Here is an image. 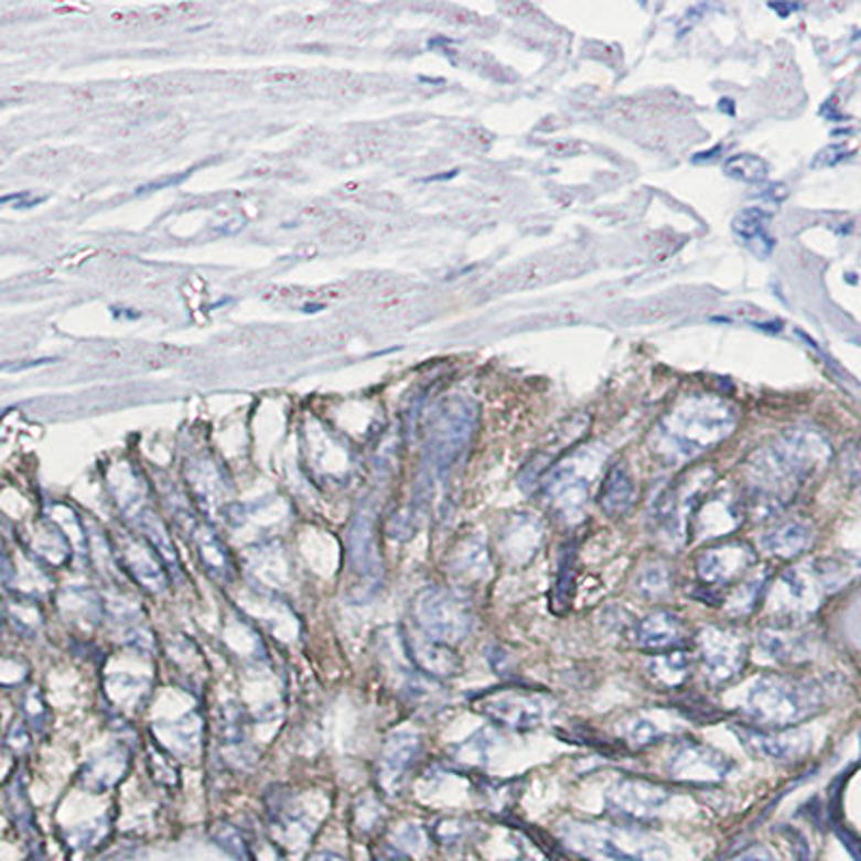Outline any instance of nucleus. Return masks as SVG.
Wrapping results in <instances>:
<instances>
[{
    "label": "nucleus",
    "mask_w": 861,
    "mask_h": 861,
    "mask_svg": "<svg viewBox=\"0 0 861 861\" xmlns=\"http://www.w3.org/2000/svg\"><path fill=\"white\" fill-rule=\"evenodd\" d=\"M732 771V761L718 747L685 741L668 758V775L693 786L722 784Z\"/></svg>",
    "instance_id": "11"
},
{
    "label": "nucleus",
    "mask_w": 861,
    "mask_h": 861,
    "mask_svg": "<svg viewBox=\"0 0 861 861\" xmlns=\"http://www.w3.org/2000/svg\"><path fill=\"white\" fill-rule=\"evenodd\" d=\"M758 648L769 661L793 664V661H801L812 650V644L810 637L804 632L779 627V629H765L758 635Z\"/></svg>",
    "instance_id": "23"
},
{
    "label": "nucleus",
    "mask_w": 861,
    "mask_h": 861,
    "mask_svg": "<svg viewBox=\"0 0 861 861\" xmlns=\"http://www.w3.org/2000/svg\"><path fill=\"white\" fill-rule=\"evenodd\" d=\"M815 541V530L806 521H788L761 537V549L775 558L801 556Z\"/></svg>",
    "instance_id": "22"
},
{
    "label": "nucleus",
    "mask_w": 861,
    "mask_h": 861,
    "mask_svg": "<svg viewBox=\"0 0 861 861\" xmlns=\"http://www.w3.org/2000/svg\"><path fill=\"white\" fill-rule=\"evenodd\" d=\"M831 698L827 680L765 675L752 680L743 696V713L763 728H790L820 713Z\"/></svg>",
    "instance_id": "2"
},
{
    "label": "nucleus",
    "mask_w": 861,
    "mask_h": 861,
    "mask_svg": "<svg viewBox=\"0 0 861 861\" xmlns=\"http://www.w3.org/2000/svg\"><path fill=\"white\" fill-rule=\"evenodd\" d=\"M700 666L711 685L720 687L736 679L747 664V642L734 629L707 627L700 634Z\"/></svg>",
    "instance_id": "9"
},
{
    "label": "nucleus",
    "mask_w": 861,
    "mask_h": 861,
    "mask_svg": "<svg viewBox=\"0 0 861 861\" xmlns=\"http://www.w3.org/2000/svg\"><path fill=\"white\" fill-rule=\"evenodd\" d=\"M829 594L818 571L815 560L793 567L779 575L767 594V607L775 618L782 621H801L816 612L822 596Z\"/></svg>",
    "instance_id": "8"
},
{
    "label": "nucleus",
    "mask_w": 861,
    "mask_h": 861,
    "mask_svg": "<svg viewBox=\"0 0 861 861\" xmlns=\"http://www.w3.org/2000/svg\"><path fill=\"white\" fill-rule=\"evenodd\" d=\"M496 747V739L489 730H481L476 734H472L465 743H461L456 747V758L459 763H465V765H485L492 756Z\"/></svg>",
    "instance_id": "33"
},
{
    "label": "nucleus",
    "mask_w": 861,
    "mask_h": 861,
    "mask_svg": "<svg viewBox=\"0 0 861 861\" xmlns=\"http://www.w3.org/2000/svg\"><path fill=\"white\" fill-rule=\"evenodd\" d=\"M309 861H345L343 858H338V855H334V853H318V855H313L311 860Z\"/></svg>",
    "instance_id": "38"
},
{
    "label": "nucleus",
    "mask_w": 861,
    "mask_h": 861,
    "mask_svg": "<svg viewBox=\"0 0 861 861\" xmlns=\"http://www.w3.org/2000/svg\"><path fill=\"white\" fill-rule=\"evenodd\" d=\"M349 560L356 573L364 580H375L379 575L377 545L366 521L358 524V528H354L349 535Z\"/></svg>",
    "instance_id": "30"
},
{
    "label": "nucleus",
    "mask_w": 861,
    "mask_h": 861,
    "mask_svg": "<svg viewBox=\"0 0 861 861\" xmlns=\"http://www.w3.org/2000/svg\"><path fill=\"white\" fill-rule=\"evenodd\" d=\"M541 543H543V526L539 524L537 517L530 515H519L517 519H513L499 537L502 553L517 564L530 562L535 553L541 549Z\"/></svg>",
    "instance_id": "19"
},
{
    "label": "nucleus",
    "mask_w": 861,
    "mask_h": 861,
    "mask_svg": "<svg viewBox=\"0 0 861 861\" xmlns=\"http://www.w3.org/2000/svg\"><path fill=\"white\" fill-rule=\"evenodd\" d=\"M734 233L747 244L756 255L767 257L773 250V237L769 235V216L761 209H745L734 220Z\"/></svg>",
    "instance_id": "28"
},
{
    "label": "nucleus",
    "mask_w": 861,
    "mask_h": 861,
    "mask_svg": "<svg viewBox=\"0 0 861 861\" xmlns=\"http://www.w3.org/2000/svg\"><path fill=\"white\" fill-rule=\"evenodd\" d=\"M573 586H575V551L569 549L560 558L556 586H553V605L558 610H564L571 603Z\"/></svg>",
    "instance_id": "34"
},
{
    "label": "nucleus",
    "mask_w": 861,
    "mask_h": 861,
    "mask_svg": "<svg viewBox=\"0 0 861 861\" xmlns=\"http://www.w3.org/2000/svg\"><path fill=\"white\" fill-rule=\"evenodd\" d=\"M130 765V756L123 747H115V750H108L106 754H101L99 758L92 761L87 765V784L97 788V790H106L110 786H115L128 771Z\"/></svg>",
    "instance_id": "29"
},
{
    "label": "nucleus",
    "mask_w": 861,
    "mask_h": 861,
    "mask_svg": "<svg viewBox=\"0 0 861 861\" xmlns=\"http://www.w3.org/2000/svg\"><path fill=\"white\" fill-rule=\"evenodd\" d=\"M672 793L646 779H618L605 790V808L618 818L644 822L661 815L670 801Z\"/></svg>",
    "instance_id": "10"
},
{
    "label": "nucleus",
    "mask_w": 861,
    "mask_h": 861,
    "mask_svg": "<svg viewBox=\"0 0 861 861\" xmlns=\"http://www.w3.org/2000/svg\"><path fill=\"white\" fill-rule=\"evenodd\" d=\"M685 623L675 612L657 610L644 616L634 629L635 644L644 650H675L685 639Z\"/></svg>",
    "instance_id": "18"
},
{
    "label": "nucleus",
    "mask_w": 861,
    "mask_h": 861,
    "mask_svg": "<svg viewBox=\"0 0 861 861\" xmlns=\"http://www.w3.org/2000/svg\"><path fill=\"white\" fill-rule=\"evenodd\" d=\"M827 454V444L808 433L788 435L756 454L750 467L752 510L758 517H771L782 510Z\"/></svg>",
    "instance_id": "1"
},
{
    "label": "nucleus",
    "mask_w": 861,
    "mask_h": 861,
    "mask_svg": "<svg viewBox=\"0 0 861 861\" xmlns=\"http://www.w3.org/2000/svg\"><path fill=\"white\" fill-rule=\"evenodd\" d=\"M637 489H635L634 478L627 467L614 465L599 492V504L605 515L610 517H623L634 508Z\"/></svg>",
    "instance_id": "24"
},
{
    "label": "nucleus",
    "mask_w": 861,
    "mask_h": 861,
    "mask_svg": "<svg viewBox=\"0 0 861 861\" xmlns=\"http://www.w3.org/2000/svg\"><path fill=\"white\" fill-rule=\"evenodd\" d=\"M422 752V741L416 732L401 730L388 736L381 758H379V779L381 786L395 790L403 784L409 769L416 765Z\"/></svg>",
    "instance_id": "17"
},
{
    "label": "nucleus",
    "mask_w": 861,
    "mask_h": 861,
    "mask_svg": "<svg viewBox=\"0 0 861 861\" xmlns=\"http://www.w3.org/2000/svg\"><path fill=\"white\" fill-rule=\"evenodd\" d=\"M741 743L756 756L775 763H788L806 756L812 741L804 730H773V728H741L736 730Z\"/></svg>",
    "instance_id": "13"
},
{
    "label": "nucleus",
    "mask_w": 861,
    "mask_h": 861,
    "mask_svg": "<svg viewBox=\"0 0 861 861\" xmlns=\"http://www.w3.org/2000/svg\"><path fill=\"white\" fill-rule=\"evenodd\" d=\"M734 420L725 408L693 406L670 416L659 431L661 454L680 461L702 453L732 433Z\"/></svg>",
    "instance_id": "4"
},
{
    "label": "nucleus",
    "mask_w": 861,
    "mask_h": 861,
    "mask_svg": "<svg viewBox=\"0 0 861 861\" xmlns=\"http://www.w3.org/2000/svg\"><path fill=\"white\" fill-rule=\"evenodd\" d=\"M451 562H453L454 573L467 580H483L492 571L489 549L478 537H472L459 545L454 549Z\"/></svg>",
    "instance_id": "27"
},
{
    "label": "nucleus",
    "mask_w": 861,
    "mask_h": 861,
    "mask_svg": "<svg viewBox=\"0 0 861 861\" xmlns=\"http://www.w3.org/2000/svg\"><path fill=\"white\" fill-rule=\"evenodd\" d=\"M743 519V508L728 494H707L698 504L691 524H689V541H707L720 539L739 528Z\"/></svg>",
    "instance_id": "14"
},
{
    "label": "nucleus",
    "mask_w": 861,
    "mask_h": 861,
    "mask_svg": "<svg viewBox=\"0 0 861 861\" xmlns=\"http://www.w3.org/2000/svg\"><path fill=\"white\" fill-rule=\"evenodd\" d=\"M121 558L128 567V571L137 578L142 586H147L153 592H162L166 589V575L162 569V562L155 558V549L147 543L144 539H134L126 541L121 549Z\"/></svg>",
    "instance_id": "21"
},
{
    "label": "nucleus",
    "mask_w": 861,
    "mask_h": 861,
    "mask_svg": "<svg viewBox=\"0 0 861 861\" xmlns=\"http://www.w3.org/2000/svg\"><path fill=\"white\" fill-rule=\"evenodd\" d=\"M618 732L632 747H648L675 732V720L666 711H635L618 724Z\"/></svg>",
    "instance_id": "20"
},
{
    "label": "nucleus",
    "mask_w": 861,
    "mask_h": 861,
    "mask_svg": "<svg viewBox=\"0 0 861 861\" xmlns=\"http://www.w3.org/2000/svg\"><path fill=\"white\" fill-rule=\"evenodd\" d=\"M728 861H777L767 847H750Z\"/></svg>",
    "instance_id": "37"
},
{
    "label": "nucleus",
    "mask_w": 861,
    "mask_h": 861,
    "mask_svg": "<svg viewBox=\"0 0 861 861\" xmlns=\"http://www.w3.org/2000/svg\"><path fill=\"white\" fill-rule=\"evenodd\" d=\"M192 543L196 547V553L203 562V567L209 571V575L223 584H228L235 578V567L228 556L227 547L220 541L218 535H214L209 528H196L192 535Z\"/></svg>",
    "instance_id": "25"
},
{
    "label": "nucleus",
    "mask_w": 861,
    "mask_h": 861,
    "mask_svg": "<svg viewBox=\"0 0 861 861\" xmlns=\"http://www.w3.org/2000/svg\"><path fill=\"white\" fill-rule=\"evenodd\" d=\"M725 171L745 182H761L767 175V166L754 155H739L725 164Z\"/></svg>",
    "instance_id": "36"
},
{
    "label": "nucleus",
    "mask_w": 861,
    "mask_h": 861,
    "mask_svg": "<svg viewBox=\"0 0 861 861\" xmlns=\"http://www.w3.org/2000/svg\"><path fill=\"white\" fill-rule=\"evenodd\" d=\"M545 494L556 510L564 521H578L589 502V483L584 476H580L573 467H560L551 474V478L545 485Z\"/></svg>",
    "instance_id": "16"
},
{
    "label": "nucleus",
    "mask_w": 861,
    "mask_h": 861,
    "mask_svg": "<svg viewBox=\"0 0 861 861\" xmlns=\"http://www.w3.org/2000/svg\"><path fill=\"white\" fill-rule=\"evenodd\" d=\"M689 670H691V655L680 648L659 653L646 664L648 679L655 680L661 687H680L689 679Z\"/></svg>",
    "instance_id": "26"
},
{
    "label": "nucleus",
    "mask_w": 861,
    "mask_h": 861,
    "mask_svg": "<svg viewBox=\"0 0 861 861\" xmlns=\"http://www.w3.org/2000/svg\"><path fill=\"white\" fill-rule=\"evenodd\" d=\"M212 836H214V840H216L227 853H230L235 860L250 861V849H248V844L244 842L241 833H239L235 827H230L227 822H220V825L212 831Z\"/></svg>",
    "instance_id": "35"
},
{
    "label": "nucleus",
    "mask_w": 861,
    "mask_h": 861,
    "mask_svg": "<svg viewBox=\"0 0 861 861\" xmlns=\"http://www.w3.org/2000/svg\"><path fill=\"white\" fill-rule=\"evenodd\" d=\"M804 861H808V860H804Z\"/></svg>",
    "instance_id": "39"
},
{
    "label": "nucleus",
    "mask_w": 861,
    "mask_h": 861,
    "mask_svg": "<svg viewBox=\"0 0 861 861\" xmlns=\"http://www.w3.org/2000/svg\"><path fill=\"white\" fill-rule=\"evenodd\" d=\"M672 573L664 560H648L635 575L634 589L644 599H661L670 592Z\"/></svg>",
    "instance_id": "31"
},
{
    "label": "nucleus",
    "mask_w": 861,
    "mask_h": 861,
    "mask_svg": "<svg viewBox=\"0 0 861 861\" xmlns=\"http://www.w3.org/2000/svg\"><path fill=\"white\" fill-rule=\"evenodd\" d=\"M560 840L590 861L668 860V847L659 838L634 827L569 820L560 827Z\"/></svg>",
    "instance_id": "3"
},
{
    "label": "nucleus",
    "mask_w": 861,
    "mask_h": 861,
    "mask_svg": "<svg viewBox=\"0 0 861 861\" xmlns=\"http://www.w3.org/2000/svg\"><path fill=\"white\" fill-rule=\"evenodd\" d=\"M765 589V575H756V578H750L745 582H741L736 590H732V594L728 596L725 601V610L732 614V616H745L754 610V605L758 603L761 599V590Z\"/></svg>",
    "instance_id": "32"
},
{
    "label": "nucleus",
    "mask_w": 861,
    "mask_h": 861,
    "mask_svg": "<svg viewBox=\"0 0 861 861\" xmlns=\"http://www.w3.org/2000/svg\"><path fill=\"white\" fill-rule=\"evenodd\" d=\"M413 621L420 634L444 644H456L474 629L472 605L454 590H422L413 601Z\"/></svg>",
    "instance_id": "6"
},
{
    "label": "nucleus",
    "mask_w": 861,
    "mask_h": 861,
    "mask_svg": "<svg viewBox=\"0 0 861 861\" xmlns=\"http://www.w3.org/2000/svg\"><path fill=\"white\" fill-rule=\"evenodd\" d=\"M713 472H693L685 476L679 485L668 489L657 499L653 510V526L657 537L670 545L689 541V524L698 504L711 487Z\"/></svg>",
    "instance_id": "7"
},
{
    "label": "nucleus",
    "mask_w": 861,
    "mask_h": 861,
    "mask_svg": "<svg viewBox=\"0 0 861 861\" xmlns=\"http://www.w3.org/2000/svg\"><path fill=\"white\" fill-rule=\"evenodd\" d=\"M401 644L411 666L429 679H451L461 672V659L451 644L424 634L403 635Z\"/></svg>",
    "instance_id": "15"
},
{
    "label": "nucleus",
    "mask_w": 861,
    "mask_h": 861,
    "mask_svg": "<svg viewBox=\"0 0 861 861\" xmlns=\"http://www.w3.org/2000/svg\"><path fill=\"white\" fill-rule=\"evenodd\" d=\"M756 564V553L747 543L741 541H728V543L713 545L707 551L698 556L696 571L698 578L709 586H722L732 584Z\"/></svg>",
    "instance_id": "12"
},
{
    "label": "nucleus",
    "mask_w": 861,
    "mask_h": 861,
    "mask_svg": "<svg viewBox=\"0 0 861 861\" xmlns=\"http://www.w3.org/2000/svg\"><path fill=\"white\" fill-rule=\"evenodd\" d=\"M472 704L481 715H485L494 724L517 732L537 730L547 724L556 713V702L547 693L513 689V687L485 691L476 696Z\"/></svg>",
    "instance_id": "5"
}]
</instances>
